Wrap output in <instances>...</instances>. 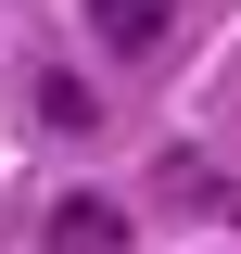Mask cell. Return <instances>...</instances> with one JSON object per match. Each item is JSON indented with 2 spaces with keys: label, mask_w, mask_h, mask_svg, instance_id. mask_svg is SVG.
<instances>
[{
  "label": "cell",
  "mask_w": 241,
  "mask_h": 254,
  "mask_svg": "<svg viewBox=\"0 0 241 254\" xmlns=\"http://www.w3.org/2000/svg\"><path fill=\"white\" fill-rule=\"evenodd\" d=\"M89 115H102V102L76 89V76H38V127H89Z\"/></svg>",
  "instance_id": "obj_3"
},
{
  "label": "cell",
  "mask_w": 241,
  "mask_h": 254,
  "mask_svg": "<svg viewBox=\"0 0 241 254\" xmlns=\"http://www.w3.org/2000/svg\"><path fill=\"white\" fill-rule=\"evenodd\" d=\"M51 254H115V203H63V216H51Z\"/></svg>",
  "instance_id": "obj_2"
},
{
  "label": "cell",
  "mask_w": 241,
  "mask_h": 254,
  "mask_svg": "<svg viewBox=\"0 0 241 254\" xmlns=\"http://www.w3.org/2000/svg\"><path fill=\"white\" fill-rule=\"evenodd\" d=\"M165 13H178V0H89V26L115 38V51H152V38H165Z\"/></svg>",
  "instance_id": "obj_1"
}]
</instances>
